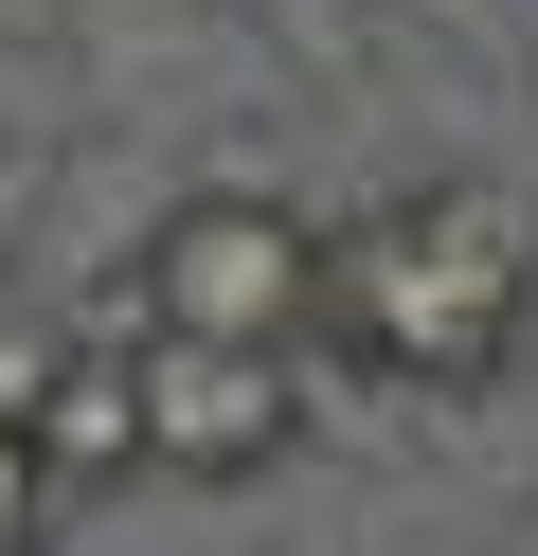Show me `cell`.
I'll return each instance as SVG.
<instances>
[{
	"label": "cell",
	"instance_id": "obj_1",
	"mask_svg": "<svg viewBox=\"0 0 538 556\" xmlns=\"http://www.w3.org/2000/svg\"><path fill=\"white\" fill-rule=\"evenodd\" d=\"M521 305H538V233H521L502 180H413L359 233H323V341H341L359 377L485 395V377L521 359Z\"/></svg>",
	"mask_w": 538,
	"mask_h": 556
},
{
	"label": "cell",
	"instance_id": "obj_2",
	"mask_svg": "<svg viewBox=\"0 0 538 556\" xmlns=\"http://www.w3.org/2000/svg\"><path fill=\"white\" fill-rule=\"evenodd\" d=\"M126 269H143V341H234V359L323 341V233L287 198H179Z\"/></svg>",
	"mask_w": 538,
	"mask_h": 556
},
{
	"label": "cell",
	"instance_id": "obj_3",
	"mask_svg": "<svg viewBox=\"0 0 538 556\" xmlns=\"http://www.w3.org/2000/svg\"><path fill=\"white\" fill-rule=\"evenodd\" d=\"M305 448V377L287 359H234V341H143V467H198V484H251Z\"/></svg>",
	"mask_w": 538,
	"mask_h": 556
},
{
	"label": "cell",
	"instance_id": "obj_4",
	"mask_svg": "<svg viewBox=\"0 0 538 556\" xmlns=\"http://www.w3.org/2000/svg\"><path fill=\"white\" fill-rule=\"evenodd\" d=\"M36 467H54V503L143 467V324H126V341H108V324H72L54 395H36Z\"/></svg>",
	"mask_w": 538,
	"mask_h": 556
},
{
	"label": "cell",
	"instance_id": "obj_5",
	"mask_svg": "<svg viewBox=\"0 0 538 556\" xmlns=\"http://www.w3.org/2000/svg\"><path fill=\"white\" fill-rule=\"evenodd\" d=\"M54 539V467H36V431H0V556Z\"/></svg>",
	"mask_w": 538,
	"mask_h": 556
},
{
	"label": "cell",
	"instance_id": "obj_6",
	"mask_svg": "<svg viewBox=\"0 0 538 556\" xmlns=\"http://www.w3.org/2000/svg\"><path fill=\"white\" fill-rule=\"evenodd\" d=\"M54 359H72L54 324H0V431H36V395H54Z\"/></svg>",
	"mask_w": 538,
	"mask_h": 556
},
{
	"label": "cell",
	"instance_id": "obj_7",
	"mask_svg": "<svg viewBox=\"0 0 538 556\" xmlns=\"http://www.w3.org/2000/svg\"><path fill=\"white\" fill-rule=\"evenodd\" d=\"M36 216V144H0V233H18Z\"/></svg>",
	"mask_w": 538,
	"mask_h": 556
}]
</instances>
